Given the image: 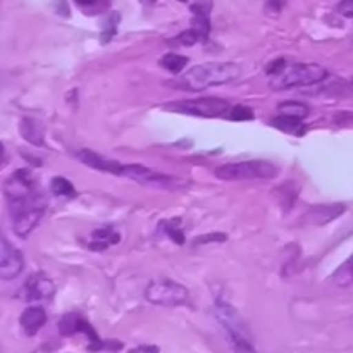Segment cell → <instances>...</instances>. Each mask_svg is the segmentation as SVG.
I'll list each match as a JSON object with an SVG mask.
<instances>
[{
	"mask_svg": "<svg viewBox=\"0 0 353 353\" xmlns=\"http://www.w3.org/2000/svg\"><path fill=\"white\" fill-rule=\"evenodd\" d=\"M241 74V68L234 62H205L196 64L185 72L172 86L188 90V92H203L212 86L228 85L236 81Z\"/></svg>",
	"mask_w": 353,
	"mask_h": 353,
	"instance_id": "6da1fadb",
	"label": "cell"
},
{
	"mask_svg": "<svg viewBox=\"0 0 353 353\" xmlns=\"http://www.w3.org/2000/svg\"><path fill=\"white\" fill-rule=\"evenodd\" d=\"M9 210L12 216L14 233L19 238H28L47 210V196L37 190L24 199L9 202Z\"/></svg>",
	"mask_w": 353,
	"mask_h": 353,
	"instance_id": "7a4b0ae2",
	"label": "cell"
},
{
	"mask_svg": "<svg viewBox=\"0 0 353 353\" xmlns=\"http://www.w3.org/2000/svg\"><path fill=\"white\" fill-rule=\"evenodd\" d=\"M327 78V69L319 64H292L285 65L281 72L271 76L269 88L274 92L283 90L303 88V86H312L324 81Z\"/></svg>",
	"mask_w": 353,
	"mask_h": 353,
	"instance_id": "3957f363",
	"label": "cell"
},
{
	"mask_svg": "<svg viewBox=\"0 0 353 353\" xmlns=\"http://www.w3.org/2000/svg\"><path fill=\"white\" fill-rule=\"evenodd\" d=\"M279 174L278 165L268 161H241L230 162L216 169V176L224 181H241V179H272Z\"/></svg>",
	"mask_w": 353,
	"mask_h": 353,
	"instance_id": "277c9868",
	"label": "cell"
},
{
	"mask_svg": "<svg viewBox=\"0 0 353 353\" xmlns=\"http://www.w3.org/2000/svg\"><path fill=\"white\" fill-rule=\"evenodd\" d=\"M145 299L148 303L159 307H181L188 303L190 292L172 279H155L148 283Z\"/></svg>",
	"mask_w": 353,
	"mask_h": 353,
	"instance_id": "5b68a950",
	"label": "cell"
},
{
	"mask_svg": "<svg viewBox=\"0 0 353 353\" xmlns=\"http://www.w3.org/2000/svg\"><path fill=\"white\" fill-rule=\"evenodd\" d=\"M172 110L178 112L190 114V116L199 117H230V112L233 107L224 99H216V97H200V99L179 100V102L169 103Z\"/></svg>",
	"mask_w": 353,
	"mask_h": 353,
	"instance_id": "8992f818",
	"label": "cell"
},
{
	"mask_svg": "<svg viewBox=\"0 0 353 353\" xmlns=\"http://www.w3.org/2000/svg\"><path fill=\"white\" fill-rule=\"evenodd\" d=\"M59 333L65 338L74 336V334H79V333L85 334V336L88 338V350L90 352H100L110 345V343H105V341L100 340V336L97 334V331L93 330L92 324H90L85 317L79 316V314H76V312L62 316V319L59 321Z\"/></svg>",
	"mask_w": 353,
	"mask_h": 353,
	"instance_id": "52a82bcc",
	"label": "cell"
},
{
	"mask_svg": "<svg viewBox=\"0 0 353 353\" xmlns=\"http://www.w3.org/2000/svg\"><path fill=\"white\" fill-rule=\"evenodd\" d=\"M24 261L23 254L14 248L6 238L0 236V279H14L23 271Z\"/></svg>",
	"mask_w": 353,
	"mask_h": 353,
	"instance_id": "ba28073f",
	"label": "cell"
},
{
	"mask_svg": "<svg viewBox=\"0 0 353 353\" xmlns=\"http://www.w3.org/2000/svg\"><path fill=\"white\" fill-rule=\"evenodd\" d=\"M37 190V183H34L31 172L26 171V169H19V171L14 172V174L6 181V186H3L7 202L24 199V196L31 195V193H34Z\"/></svg>",
	"mask_w": 353,
	"mask_h": 353,
	"instance_id": "9c48e42d",
	"label": "cell"
},
{
	"mask_svg": "<svg viewBox=\"0 0 353 353\" xmlns=\"http://www.w3.org/2000/svg\"><path fill=\"white\" fill-rule=\"evenodd\" d=\"M54 281L43 272H37L24 283V299H26V302H48L54 296Z\"/></svg>",
	"mask_w": 353,
	"mask_h": 353,
	"instance_id": "30bf717a",
	"label": "cell"
},
{
	"mask_svg": "<svg viewBox=\"0 0 353 353\" xmlns=\"http://www.w3.org/2000/svg\"><path fill=\"white\" fill-rule=\"evenodd\" d=\"M210 10H212V0H196L192 3V28L202 40H207L210 34Z\"/></svg>",
	"mask_w": 353,
	"mask_h": 353,
	"instance_id": "8fae6325",
	"label": "cell"
},
{
	"mask_svg": "<svg viewBox=\"0 0 353 353\" xmlns=\"http://www.w3.org/2000/svg\"><path fill=\"white\" fill-rule=\"evenodd\" d=\"M76 157L79 159V162H83V164L88 165V168L97 169V171L110 172V174H116V176H121V172H123L124 164L102 157V155L95 154V152H92V150L78 152V154H76Z\"/></svg>",
	"mask_w": 353,
	"mask_h": 353,
	"instance_id": "7c38bea8",
	"label": "cell"
},
{
	"mask_svg": "<svg viewBox=\"0 0 353 353\" xmlns=\"http://www.w3.org/2000/svg\"><path fill=\"white\" fill-rule=\"evenodd\" d=\"M19 323L28 336H34V334L45 326V323H47V314H45L43 307H28V309L21 314Z\"/></svg>",
	"mask_w": 353,
	"mask_h": 353,
	"instance_id": "4fadbf2b",
	"label": "cell"
},
{
	"mask_svg": "<svg viewBox=\"0 0 353 353\" xmlns=\"http://www.w3.org/2000/svg\"><path fill=\"white\" fill-rule=\"evenodd\" d=\"M119 233L114 231L112 228H100V230H95L92 233V240H90L88 247L90 250L102 252L107 250L109 247H112V245L119 243Z\"/></svg>",
	"mask_w": 353,
	"mask_h": 353,
	"instance_id": "5bb4252c",
	"label": "cell"
},
{
	"mask_svg": "<svg viewBox=\"0 0 353 353\" xmlns=\"http://www.w3.org/2000/svg\"><path fill=\"white\" fill-rule=\"evenodd\" d=\"M345 212L343 203H330V205H317L314 207L309 217H312V223L326 224L340 217Z\"/></svg>",
	"mask_w": 353,
	"mask_h": 353,
	"instance_id": "9a60e30c",
	"label": "cell"
},
{
	"mask_svg": "<svg viewBox=\"0 0 353 353\" xmlns=\"http://www.w3.org/2000/svg\"><path fill=\"white\" fill-rule=\"evenodd\" d=\"M271 124L274 128H278V130L285 131V133L296 134V137H300V134L303 133V119H299V117L283 116V114H279L278 117L272 119Z\"/></svg>",
	"mask_w": 353,
	"mask_h": 353,
	"instance_id": "2e32d148",
	"label": "cell"
},
{
	"mask_svg": "<svg viewBox=\"0 0 353 353\" xmlns=\"http://www.w3.org/2000/svg\"><path fill=\"white\" fill-rule=\"evenodd\" d=\"M331 281L340 288H347V286L353 285V255L348 257L336 271L331 276Z\"/></svg>",
	"mask_w": 353,
	"mask_h": 353,
	"instance_id": "e0dca14e",
	"label": "cell"
},
{
	"mask_svg": "<svg viewBox=\"0 0 353 353\" xmlns=\"http://www.w3.org/2000/svg\"><path fill=\"white\" fill-rule=\"evenodd\" d=\"M21 133H23V137L26 138L28 141H31V143H43V131H41L40 124L34 119H23V123H21Z\"/></svg>",
	"mask_w": 353,
	"mask_h": 353,
	"instance_id": "ac0fdd59",
	"label": "cell"
},
{
	"mask_svg": "<svg viewBox=\"0 0 353 353\" xmlns=\"http://www.w3.org/2000/svg\"><path fill=\"white\" fill-rule=\"evenodd\" d=\"M159 62H161L162 68L168 69L169 72L178 74V72H181L183 69L188 65V57H185V55L181 54H174V52H169V54H165Z\"/></svg>",
	"mask_w": 353,
	"mask_h": 353,
	"instance_id": "d6986e66",
	"label": "cell"
},
{
	"mask_svg": "<svg viewBox=\"0 0 353 353\" xmlns=\"http://www.w3.org/2000/svg\"><path fill=\"white\" fill-rule=\"evenodd\" d=\"M278 112L283 116L299 117V119H305L309 116V107L303 105L300 102H283L278 105Z\"/></svg>",
	"mask_w": 353,
	"mask_h": 353,
	"instance_id": "ffe728a7",
	"label": "cell"
},
{
	"mask_svg": "<svg viewBox=\"0 0 353 353\" xmlns=\"http://www.w3.org/2000/svg\"><path fill=\"white\" fill-rule=\"evenodd\" d=\"M50 190L57 196H76V190L72 186V183L69 179L62 178V176H57V178L52 179Z\"/></svg>",
	"mask_w": 353,
	"mask_h": 353,
	"instance_id": "44dd1931",
	"label": "cell"
},
{
	"mask_svg": "<svg viewBox=\"0 0 353 353\" xmlns=\"http://www.w3.org/2000/svg\"><path fill=\"white\" fill-rule=\"evenodd\" d=\"M228 338H230V343L234 353H257L254 345H252L250 336H245V334H228Z\"/></svg>",
	"mask_w": 353,
	"mask_h": 353,
	"instance_id": "7402d4cb",
	"label": "cell"
},
{
	"mask_svg": "<svg viewBox=\"0 0 353 353\" xmlns=\"http://www.w3.org/2000/svg\"><path fill=\"white\" fill-rule=\"evenodd\" d=\"M162 228H164V233L171 238L174 243L183 245L185 243V233H183L181 226H179V221L178 219H172V221H165L162 223Z\"/></svg>",
	"mask_w": 353,
	"mask_h": 353,
	"instance_id": "603a6c76",
	"label": "cell"
},
{
	"mask_svg": "<svg viewBox=\"0 0 353 353\" xmlns=\"http://www.w3.org/2000/svg\"><path fill=\"white\" fill-rule=\"evenodd\" d=\"M199 41H202V38H200V34L196 33L193 28H190V30L183 31V33H179L178 37L174 38V40H171L169 43L172 45H185V47H190V45H195L199 43Z\"/></svg>",
	"mask_w": 353,
	"mask_h": 353,
	"instance_id": "cb8c5ba5",
	"label": "cell"
},
{
	"mask_svg": "<svg viewBox=\"0 0 353 353\" xmlns=\"http://www.w3.org/2000/svg\"><path fill=\"white\" fill-rule=\"evenodd\" d=\"M117 23H119V14L114 12L112 16L109 17V21L105 23V28L102 31V43H107V41L112 40V37L116 34L117 30Z\"/></svg>",
	"mask_w": 353,
	"mask_h": 353,
	"instance_id": "d4e9b609",
	"label": "cell"
},
{
	"mask_svg": "<svg viewBox=\"0 0 353 353\" xmlns=\"http://www.w3.org/2000/svg\"><path fill=\"white\" fill-rule=\"evenodd\" d=\"M231 121H252L254 119V112H252L250 107L245 105H234L230 112Z\"/></svg>",
	"mask_w": 353,
	"mask_h": 353,
	"instance_id": "484cf974",
	"label": "cell"
},
{
	"mask_svg": "<svg viewBox=\"0 0 353 353\" xmlns=\"http://www.w3.org/2000/svg\"><path fill=\"white\" fill-rule=\"evenodd\" d=\"M228 240V236L224 233H209L202 234V236H196L193 240L195 245H209V243H224Z\"/></svg>",
	"mask_w": 353,
	"mask_h": 353,
	"instance_id": "4316f807",
	"label": "cell"
},
{
	"mask_svg": "<svg viewBox=\"0 0 353 353\" xmlns=\"http://www.w3.org/2000/svg\"><path fill=\"white\" fill-rule=\"evenodd\" d=\"M338 12L345 17H350L353 19V0H341L336 7Z\"/></svg>",
	"mask_w": 353,
	"mask_h": 353,
	"instance_id": "83f0119b",
	"label": "cell"
},
{
	"mask_svg": "<svg viewBox=\"0 0 353 353\" xmlns=\"http://www.w3.org/2000/svg\"><path fill=\"white\" fill-rule=\"evenodd\" d=\"M283 69H285V61H283V59H279V61L269 64V68L265 69V71H268V74L274 76V74H278V72H281Z\"/></svg>",
	"mask_w": 353,
	"mask_h": 353,
	"instance_id": "f1b7e54d",
	"label": "cell"
},
{
	"mask_svg": "<svg viewBox=\"0 0 353 353\" xmlns=\"http://www.w3.org/2000/svg\"><path fill=\"white\" fill-rule=\"evenodd\" d=\"M79 7H93L97 3H100V0H74Z\"/></svg>",
	"mask_w": 353,
	"mask_h": 353,
	"instance_id": "f546056e",
	"label": "cell"
},
{
	"mask_svg": "<svg viewBox=\"0 0 353 353\" xmlns=\"http://www.w3.org/2000/svg\"><path fill=\"white\" fill-rule=\"evenodd\" d=\"M3 161V148H2V143H0V162Z\"/></svg>",
	"mask_w": 353,
	"mask_h": 353,
	"instance_id": "4dcf8cb0",
	"label": "cell"
},
{
	"mask_svg": "<svg viewBox=\"0 0 353 353\" xmlns=\"http://www.w3.org/2000/svg\"><path fill=\"white\" fill-rule=\"evenodd\" d=\"M150 2H154V0H150Z\"/></svg>",
	"mask_w": 353,
	"mask_h": 353,
	"instance_id": "1f68e13d",
	"label": "cell"
},
{
	"mask_svg": "<svg viewBox=\"0 0 353 353\" xmlns=\"http://www.w3.org/2000/svg\"><path fill=\"white\" fill-rule=\"evenodd\" d=\"M352 83H353V79H352Z\"/></svg>",
	"mask_w": 353,
	"mask_h": 353,
	"instance_id": "d6a6232c",
	"label": "cell"
}]
</instances>
